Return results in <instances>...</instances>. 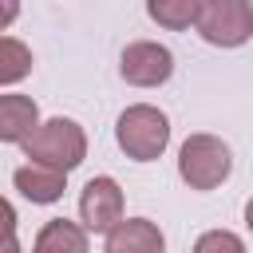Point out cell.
<instances>
[{"label":"cell","mask_w":253,"mask_h":253,"mask_svg":"<svg viewBox=\"0 0 253 253\" xmlns=\"http://www.w3.org/2000/svg\"><path fill=\"white\" fill-rule=\"evenodd\" d=\"M190 253H245V241L233 229H206Z\"/></svg>","instance_id":"13"},{"label":"cell","mask_w":253,"mask_h":253,"mask_svg":"<svg viewBox=\"0 0 253 253\" xmlns=\"http://www.w3.org/2000/svg\"><path fill=\"white\" fill-rule=\"evenodd\" d=\"M40 126V107L28 95H0V142H28Z\"/></svg>","instance_id":"9"},{"label":"cell","mask_w":253,"mask_h":253,"mask_svg":"<svg viewBox=\"0 0 253 253\" xmlns=\"http://www.w3.org/2000/svg\"><path fill=\"white\" fill-rule=\"evenodd\" d=\"M233 170V154L217 134H190L178 150V174L190 190H217Z\"/></svg>","instance_id":"3"},{"label":"cell","mask_w":253,"mask_h":253,"mask_svg":"<svg viewBox=\"0 0 253 253\" xmlns=\"http://www.w3.org/2000/svg\"><path fill=\"white\" fill-rule=\"evenodd\" d=\"M119 71L134 87H158L174 75V55H170V47H162L154 40H134V43L123 47Z\"/></svg>","instance_id":"5"},{"label":"cell","mask_w":253,"mask_h":253,"mask_svg":"<svg viewBox=\"0 0 253 253\" xmlns=\"http://www.w3.org/2000/svg\"><path fill=\"white\" fill-rule=\"evenodd\" d=\"M115 138H119V146H123L126 158H134V162H154V158L170 146V119H166L158 107H150V103H134V107H126V111L119 115Z\"/></svg>","instance_id":"2"},{"label":"cell","mask_w":253,"mask_h":253,"mask_svg":"<svg viewBox=\"0 0 253 253\" xmlns=\"http://www.w3.org/2000/svg\"><path fill=\"white\" fill-rule=\"evenodd\" d=\"M16 16H20V4H16V0H0V32H4Z\"/></svg>","instance_id":"15"},{"label":"cell","mask_w":253,"mask_h":253,"mask_svg":"<svg viewBox=\"0 0 253 253\" xmlns=\"http://www.w3.org/2000/svg\"><path fill=\"white\" fill-rule=\"evenodd\" d=\"M32 253H87V229H83L79 221L51 217V221H43V229L36 233Z\"/></svg>","instance_id":"10"},{"label":"cell","mask_w":253,"mask_h":253,"mask_svg":"<svg viewBox=\"0 0 253 253\" xmlns=\"http://www.w3.org/2000/svg\"><path fill=\"white\" fill-rule=\"evenodd\" d=\"M194 28L213 47H241L253 36V8L245 0H202Z\"/></svg>","instance_id":"4"},{"label":"cell","mask_w":253,"mask_h":253,"mask_svg":"<svg viewBox=\"0 0 253 253\" xmlns=\"http://www.w3.org/2000/svg\"><path fill=\"white\" fill-rule=\"evenodd\" d=\"M24 158L28 162H40V166H51L59 174H71L83 158H87V134L75 119H47L32 130V138L24 142Z\"/></svg>","instance_id":"1"},{"label":"cell","mask_w":253,"mask_h":253,"mask_svg":"<svg viewBox=\"0 0 253 253\" xmlns=\"http://www.w3.org/2000/svg\"><path fill=\"white\" fill-rule=\"evenodd\" d=\"M12 182H16V190H20L28 202H36V206H51V202H59L63 190H67V174H59V170H51V166H40V162H24V166L12 174Z\"/></svg>","instance_id":"8"},{"label":"cell","mask_w":253,"mask_h":253,"mask_svg":"<svg viewBox=\"0 0 253 253\" xmlns=\"http://www.w3.org/2000/svg\"><path fill=\"white\" fill-rule=\"evenodd\" d=\"M0 253H24L16 237V210L8 198H0Z\"/></svg>","instance_id":"14"},{"label":"cell","mask_w":253,"mask_h":253,"mask_svg":"<svg viewBox=\"0 0 253 253\" xmlns=\"http://www.w3.org/2000/svg\"><path fill=\"white\" fill-rule=\"evenodd\" d=\"M198 12H202V0H150L146 4V16L158 20L162 28H174V32L198 24Z\"/></svg>","instance_id":"11"},{"label":"cell","mask_w":253,"mask_h":253,"mask_svg":"<svg viewBox=\"0 0 253 253\" xmlns=\"http://www.w3.org/2000/svg\"><path fill=\"white\" fill-rule=\"evenodd\" d=\"M107 253H166V237L150 217H123L107 233Z\"/></svg>","instance_id":"7"},{"label":"cell","mask_w":253,"mask_h":253,"mask_svg":"<svg viewBox=\"0 0 253 253\" xmlns=\"http://www.w3.org/2000/svg\"><path fill=\"white\" fill-rule=\"evenodd\" d=\"M28 71H32V51H28V43H24V40H12V36H0V87L20 83Z\"/></svg>","instance_id":"12"},{"label":"cell","mask_w":253,"mask_h":253,"mask_svg":"<svg viewBox=\"0 0 253 253\" xmlns=\"http://www.w3.org/2000/svg\"><path fill=\"white\" fill-rule=\"evenodd\" d=\"M245 225H249V233H253V198L245 202Z\"/></svg>","instance_id":"16"},{"label":"cell","mask_w":253,"mask_h":253,"mask_svg":"<svg viewBox=\"0 0 253 253\" xmlns=\"http://www.w3.org/2000/svg\"><path fill=\"white\" fill-rule=\"evenodd\" d=\"M79 217H83V229H91V233H111L123 221V190L111 174H99L83 186Z\"/></svg>","instance_id":"6"}]
</instances>
